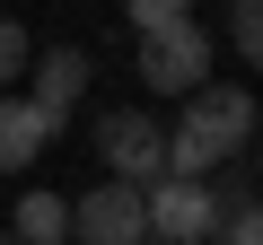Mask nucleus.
Listing matches in <instances>:
<instances>
[{"label":"nucleus","mask_w":263,"mask_h":245,"mask_svg":"<svg viewBox=\"0 0 263 245\" xmlns=\"http://www.w3.org/2000/svg\"><path fill=\"white\" fill-rule=\"evenodd\" d=\"M132 62H141V88H149V96H184V88H202V79H211L219 35H211L202 18H167V27H141Z\"/></svg>","instance_id":"2"},{"label":"nucleus","mask_w":263,"mask_h":245,"mask_svg":"<svg viewBox=\"0 0 263 245\" xmlns=\"http://www.w3.org/2000/svg\"><path fill=\"white\" fill-rule=\"evenodd\" d=\"M123 18L141 35V27H167V18H202V0H123Z\"/></svg>","instance_id":"9"},{"label":"nucleus","mask_w":263,"mask_h":245,"mask_svg":"<svg viewBox=\"0 0 263 245\" xmlns=\"http://www.w3.org/2000/svg\"><path fill=\"white\" fill-rule=\"evenodd\" d=\"M228 44H237L246 62L263 53V27H254V0H228Z\"/></svg>","instance_id":"10"},{"label":"nucleus","mask_w":263,"mask_h":245,"mask_svg":"<svg viewBox=\"0 0 263 245\" xmlns=\"http://www.w3.org/2000/svg\"><path fill=\"white\" fill-rule=\"evenodd\" d=\"M202 245H211V236H202Z\"/></svg>","instance_id":"12"},{"label":"nucleus","mask_w":263,"mask_h":245,"mask_svg":"<svg viewBox=\"0 0 263 245\" xmlns=\"http://www.w3.org/2000/svg\"><path fill=\"white\" fill-rule=\"evenodd\" d=\"M184 114L167 122V175H219L254 140V88L246 79H202L176 96Z\"/></svg>","instance_id":"1"},{"label":"nucleus","mask_w":263,"mask_h":245,"mask_svg":"<svg viewBox=\"0 0 263 245\" xmlns=\"http://www.w3.org/2000/svg\"><path fill=\"white\" fill-rule=\"evenodd\" d=\"M70 236H79V245H149V210H141V184H123V175L88 184V193L70 201Z\"/></svg>","instance_id":"4"},{"label":"nucleus","mask_w":263,"mask_h":245,"mask_svg":"<svg viewBox=\"0 0 263 245\" xmlns=\"http://www.w3.org/2000/svg\"><path fill=\"white\" fill-rule=\"evenodd\" d=\"M27 62H35V35L0 9V88H18V79H27Z\"/></svg>","instance_id":"8"},{"label":"nucleus","mask_w":263,"mask_h":245,"mask_svg":"<svg viewBox=\"0 0 263 245\" xmlns=\"http://www.w3.org/2000/svg\"><path fill=\"white\" fill-rule=\"evenodd\" d=\"M53 140H62V122H53L27 88H0V175H27Z\"/></svg>","instance_id":"5"},{"label":"nucleus","mask_w":263,"mask_h":245,"mask_svg":"<svg viewBox=\"0 0 263 245\" xmlns=\"http://www.w3.org/2000/svg\"><path fill=\"white\" fill-rule=\"evenodd\" d=\"M9 236H27V245H70V201L62 193H18V219H9Z\"/></svg>","instance_id":"7"},{"label":"nucleus","mask_w":263,"mask_h":245,"mask_svg":"<svg viewBox=\"0 0 263 245\" xmlns=\"http://www.w3.org/2000/svg\"><path fill=\"white\" fill-rule=\"evenodd\" d=\"M88 79H97V62H88L79 44H35V62H27V96H35L53 122H70V105L88 96Z\"/></svg>","instance_id":"6"},{"label":"nucleus","mask_w":263,"mask_h":245,"mask_svg":"<svg viewBox=\"0 0 263 245\" xmlns=\"http://www.w3.org/2000/svg\"><path fill=\"white\" fill-rule=\"evenodd\" d=\"M97 158H105V175H123V184H158V175H167V122L141 114V105L105 114V122H97Z\"/></svg>","instance_id":"3"},{"label":"nucleus","mask_w":263,"mask_h":245,"mask_svg":"<svg viewBox=\"0 0 263 245\" xmlns=\"http://www.w3.org/2000/svg\"><path fill=\"white\" fill-rule=\"evenodd\" d=\"M0 245H27V236H0Z\"/></svg>","instance_id":"11"}]
</instances>
